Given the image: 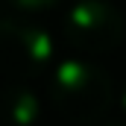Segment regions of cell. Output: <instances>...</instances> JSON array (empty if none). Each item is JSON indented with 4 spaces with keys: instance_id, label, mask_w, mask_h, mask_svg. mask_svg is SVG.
Here are the masks:
<instances>
[{
    "instance_id": "obj_1",
    "label": "cell",
    "mask_w": 126,
    "mask_h": 126,
    "mask_svg": "<svg viewBox=\"0 0 126 126\" xmlns=\"http://www.w3.org/2000/svg\"><path fill=\"white\" fill-rule=\"evenodd\" d=\"M50 109L70 123H97L114 106L111 76L88 59H64L47 82Z\"/></svg>"
},
{
    "instance_id": "obj_2",
    "label": "cell",
    "mask_w": 126,
    "mask_h": 126,
    "mask_svg": "<svg viewBox=\"0 0 126 126\" xmlns=\"http://www.w3.org/2000/svg\"><path fill=\"white\" fill-rule=\"evenodd\" d=\"M53 62V38L30 21L0 15V70L12 79H32Z\"/></svg>"
},
{
    "instance_id": "obj_3",
    "label": "cell",
    "mask_w": 126,
    "mask_h": 126,
    "mask_svg": "<svg viewBox=\"0 0 126 126\" xmlns=\"http://www.w3.org/2000/svg\"><path fill=\"white\" fill-rule=\"evenodd\" d=\"M123 18L120 12L106 0H73V6L64 15V35L67 41L85 53H109L123 41Z\"/></svg>"
},
{
    "instance_id": "obj_4",
    "label": "cell",
    "mask_w": 126,
    "mask_h": 126,
    "mask_svg": "<svg viewBox=\"0 0 126 126\" xmlns=\"http://www.w3.org/2000/svg\"><path fill=\"white\" fill-rule=\"evenodd\" d=\"M0 117L12 126H35L44 117V106L27 79H12L0 91Z\"/></svg>"
},
{
    "instance_id": "obj_5",
    "label": "cell",
    "mask_w": 126,
    "mask_h": 126,
    "mask_svg": "<svg viewBox=\"0 0 126 126\" xmlns=\"http://www.w3.org/2000/svg\"><path fill=\"white\" fill-rule=\"evenodd\" d=\"M12 9H18V12H24V15H41V12H50V9H56L59 3L64 0H6Z\"/></svg>"
},
{
    "instance_id": "obj_6",
    "label": "cell",
    "mask_w": 126,
    "mask_h": 126,
    "mask_svg": "<svg viewBox=\"0 0 126 126\" xmlns=\"http://www.w3.org/2000/svg\"><path fill=\"white\" fill-rule=\"evenodd\" d=\"M120 111L126 114V79H123V85H120Z\"/></svg>"
}]
</instances>
